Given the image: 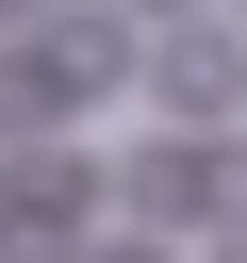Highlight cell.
<instances>
[{"label":"cell","mask_w":247,"mask_h":263,"mask_svg":"<svg viewBox=\"0 0 247 263\" xmlns=\"http://www.w3.org/2000/svg\"><path fill=\"white\" fill-rule=\"evenodd\" d=\"M115 66H132V33H115V16H66V33L33 49V99H99Z\"/></svg>","instance_id":"4"},{"label":"cell","mask_w":247,"mask_h":263,"mask_svg":"<svg viewBox=\"0 0 247 263\" xmlns=\"http://www.w3.org/2000/svg\"><path fill=\"white\" fill-rule=\"evenodd\" d=\"M148 82H165L198 132H231V115H247V33H165V49H148Z\"/></svg>","instance_id":"2"},{"label":"cell","mask_w":247,"mask_h":263,"mask_svg":"<svg viewBox=\"0 0 247 263\" xmlns=\"http://www.w3.org/2000/svg\"><path fill=\"white\" fill-rule=\"evenodd\" d=\"M0 16H16V0H0Z\"/></svg>","instance_id":"9"},{"label":"cell","mask_w":247,"mask_h":263,"mask_svg":"<svg viewBox=\"0 0 247 263\" xmlns=\"http://www.w3.org/2000/svg\"><path fill=\"white\" fill-rule=\"evenodd\" d=\"M148 263H165V247H148Z\"/></svg>","instance_id":"7"},{"label":"cell","mask_w":247,"mask_h":263,"mask_svg":"<svg viewBox=\"0 0 247 263\" xmlns=\"http://www.w3.org/2000/svg\"><path fill=\"white\" fill-rule=\"evenodd\" d=\"M231 263H247V247H231Z\"/></svg>","instance_id":"6"},{"label":"cell","mask_w":247,"mask_h":263,"mask_svg":"<svg viewBox=\"0 0 247 263\" xmlns=\"http://www.w3.org/2000/svg\"><path fill=\"white\" fill-rule=\"evenodd\" d=\"M132 197H148V214H231V197H247V148H148Z\"/></svg>","instance_id":"3"},{"label":"cell","mask_w":247,"mask_h":263,"mask_svg":"<svg viewBox=\"0 0 247 263\" xmlns=\"http://www.w3.org/2000/svg\"><path fill=\"white\" fill-rule=\"evenodd\" d=\"M132 16H181V0H132Z\"/></svg>","instance_id":"5"},{"label":"cell","mask_w":247,"mask_h":263,"mask_svg":"<svg viewBox=\"0 0 247 263\" xmlns=\"http://www.w3.org/2000/svg\"><path fill=\"white\" fill-rule=\"evenodd\" d=\"M231 16H247V0H231Z\"/></svg>","instance_id":"8"},{"label":"cell","mask_w":247,"mask_h":263,"mask_svg":"<svg viewBox=\"0 0 247 263\" xmlns=\"http://www.w3.org/2000/svg\"><path fill=\"white\" fill-rule=\"evenodd\" d=\"M82 214H99V164H82V148H49V132H16V164H0V230L82 247Z\"/></svg>","instance_id":"1"}]
</instances>
